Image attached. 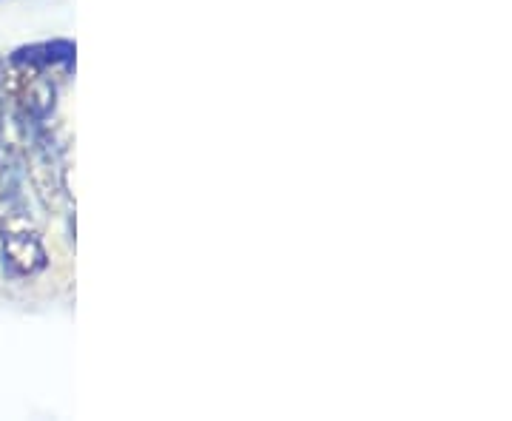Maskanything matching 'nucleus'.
Instances as JSON below:
<instances>
[{"label": "nucleus", "instance_id": "f257e3e1", "mask_svg": "<svg viewBox=\"0 0 512 421\" xmlns=\"http://www.w3.org/2000/svg\"><path fill=\"white\" fill-rule=\"evenodd\" d=\"M0 254L12 276H37L49 265L26 197V165L20 146L0 151Z\"/></svg>", "mask_w": 512, "mask_h": 421}, {"label": "nucleus", "instance_id": "f03ea898", "mask_svg": "<svg viewBox=\"0 0 512 421\" xmlns=\"http://www.w3.org/2000/svg\"><path fill=\"white\" fill-rule=\"evenodd\" d=\"M23 140H26L23 146L26 183L32 185L46 211H57L60 202L66 200V160H63V148L57 146L55 131L49 129V123H37L23 131Z\"/></svg>", "mask_w": 512, "mask_h": 421}, {"label": "nucleus", "instance_id": "7ed1b4c3", "mask_svg": "<svg viewBox=\"0 0 512 421\" xmlns=\"http://www.w3.org/2000/svg\"><path fill=\"white\" fill-rule=\"evenodd\" d=\"M9 60L29 63L37 69H55V66H72L74 63V43L72 40H43V43H29L15 49Z\"/></svg>", "mask_w": 512, "mask_h": 421}, {"label": "nucleus", "instance_id": "20e7f679", "mask_svg": "<svg viewBox=\"0 0 512 421\" xmlns=\"http://www.w3.org/2000/svg\"><path fill=\"white\" fill-rule=\"evenodd\" d=\"M3 63H6V60H0V74H3Z\"/></svg>", "mask_w": 512, "mask_h": 421}]
</instances>
